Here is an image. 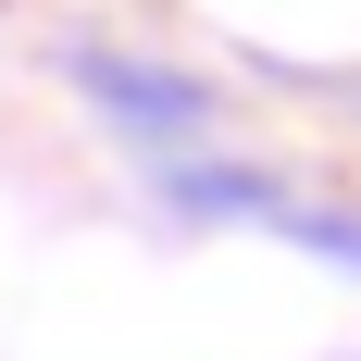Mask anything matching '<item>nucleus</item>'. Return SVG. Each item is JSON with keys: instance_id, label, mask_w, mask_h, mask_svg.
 <instances>
[{"instance_id": "1", "label": "nucleus", "mask_w": 361, "mask_h": 361, "mask_svg": "<svg viewBox=\"0 0 361 361\" xmlns=\"http://www.w3.org/2000/svg\"><path fill=\"white\" fill-rule=\"evenodd\" d=\"M75 75H87V100H100L112 125H137V137H200V125H212V87H200V75L125 63V50H75Z\"/></svg>"}]
</instances>
